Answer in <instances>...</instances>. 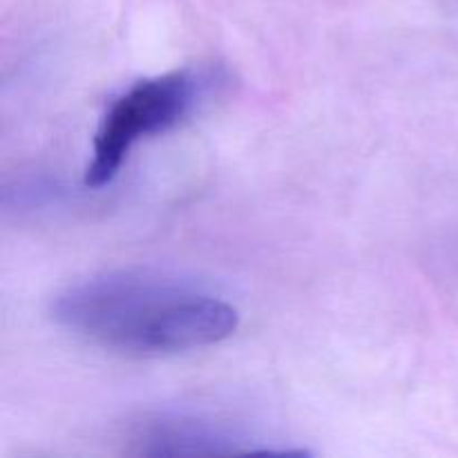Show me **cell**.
Returning a JSON list of instances; mask_svg holds the SVG:
<instances>
[{"label":"cell","mask_w":458,"mask_h":458,"mask_svg":"<svg viewBox=\"0 0 458 458\" xmlns=\"http://www.w3.org/2000/svg\"><path fill=\"white\" fill-rule=\"evenodd\" d=\"M52 318L76 338L128 356H173L213 347L240 327L237 309L219 295L139 268L70 284L54 298Z\"/></svg>","instance_id":"obj_1"},{"label":"cell","mask_w":458,"mask_h":458,"mask_svg":"<svg viewBox=\"0 0 458 458\" xmlns=\"http://www.w3.org/2000/svg\"><path fill=\"white\" fill-rule=\"evenodd\" d=\"M219 85L222 74L213 67H182L130 85L112 101L98 123L92 161L85 168V186L103 188L112 183L141 139L177 128Z\"/></svg>","instance_id":"obj_2"},{"label":"cell","mask_w":458,"mask_h":458,"mask_svg":"<svg viewBox=\"0 0 458 458\" xmlns=\"http://www.w3.org/2000/svg\"><path fill=\"white\" fill-rule=\"evenodd\" d=\"M130 454L150 458L268 456L237 425L195 411H155L128 429Z\"/></svg>","instance_id":"obj_3"}]
</instances>
